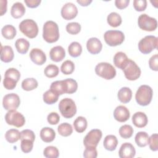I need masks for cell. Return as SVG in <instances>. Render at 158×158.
<instances>
[{
    "instance_id": "obj_9",
    "label": "cell",
    "mask_w": 158,
    "mask_h": 158,
    "mask_svg": "<svg viewBox=\"0 0 158 158\" xmlns=\"http://www.w3.org/2000/svg\"><path fill=\"white\" fill-rule=\"evenodd\" d=\"M5 120L8 125L20 128L24 125L25 118L24 116L15 110H9L5 115Z\"/></svg>"
},
{
    "instance_id": "obj_41",
    "label": "cell",
    "mask_w": 158,
    "mask_h": 158,
    "mask_svg": "<svg viewBox=\"0 0 158 158\" xmlns=\"http://www.w3.org/2000/svg\"><path fill=\"white\" fill-rule=\"evenodd\" d=\"M67 31L71 35H77L81 30V25L78 22H70L66 25Z\"/></svg>"
},
{
    "instance_id": "obj_3",
    "label": "cell",
    "mask_w": 158,
    "mask_h": 158,
    "mask_svg": "<svg viewBox=\"0 0 158 158\" xmlns=\"http://www.w3.org/2000/svg\"><path fill=\"white\" fill-rule=\"evenodd\" d=\"M59 109L62 115L66 118L73 117L77 112V106L75 102L68 98L62 99L59 102Z\"/></svg>"
},
{
    "instance_id": "obj_28",
    "label": "cell",
    "mask_w": 158,
    "mask_h": 158,
    "mask_svg": "<svg viewBox=\"0 0 158 158\" xmlns=\"http://www.w3.org/2000/svg\"><path fill=\"white\" fill-rule=\"evenodd\" d=\"M59 96V94L50 89L43 94V101L48 104H52L58 101Z\"/></svg>"
},
{
    "instance_id": "obj_45",
    "label": "cell",
    "mask_w": 158,
    "mask_h": 158,
    "mask_svg": "<svg viewBox=\"0 0 158 158\" xmlns=\"http://www.w3.org/2000/svg\"><path fill=\"white\" fill-rule=\"evenodd\" d=\"M20 140L22 139H30L34 142L35 139V135L34 132L31 130H23L20 132Z\"/></svg>"
},
{
    "instance_id": "obj_2",
    "label": "cell",
    "mask_w": 158,
    "mask_h": 158,
    "mask_svg": "<svg viewBox=\"0 0 158 158\" xmlns=\"http://www.w3.org/2000/svg\"><path fill=\"white\" fill-rule=\"evenodd\" d=\"M153 95L152 89L148 85H141L135 94L136 102L142 106H148L151 101Z\"/></svg>"
},
{
    "instance_id": "obj_54",
    "label": "cell",
    "mask_w": 158,
    "mask_h": 158,
    "mask_svg": "<svg viewBox=\"0 0 158 158\" xmlns=\"http://www.w3.org/2000/svg\"><path fill=\"white\" fill-rule=\"evenodd\" d=\"M77 2L82 6H88L92 2V0H77Z\"/></svg>"
},
{
    "instance_id": "obj_52",
    "label": "cell",
    "mask_w": 158,
    "mask_h": 158,
    "mask_svg": "<svg viewBox=\"0 0 158 158\" xmlns=\"http://www.w3.org/2000/svg\"><path fill=\"white\" fill-rule=\"evenodd\" d=\"M26 5L30 8L37 7L41 3V0H24Z\"/></svg>"
},
{
    "instance_id": "obj_43",
    "label": "cell",
    "mask_w": 158,
    "mask_h": 158,
    "mask_svg": "<svg viewBox=\"0 0 158 158\" xmlns=\"http://www.w3.org/2000/svg\"><path fill=\"white\" fill-rule=\"evenodd\" d=\"M4 77H10L18 81L20 78V73L15 68H9L5 72Z\"/></svg>"
},
{
    "instance_id": "obj_51",
    "label": "cell",
    "mask_w": 158,
    "mask_h": 158,
    "mask_svg": "<svg viewBox=\"0 0 158 158\" xmlns=\"http://www.w3.org/2000/svg\"><path fill=\"white\" fill-rule=\"evenodd\" d=\"M130 3V0H115V5L119 9L126 8Z\"/></svg>"
},
{
    "instance_id": "obj_27",
    "label": "cell",
    "mask_w": 158,
    "mask_h": 158,
    "mask_svg": "<svg viewBox=\"0 0 158 158\" xmlns=\"http://www.w3.org/2000/svg\"><path fill=\"white\" fill-rule=\"evenodd\" d=\"M17 51L22 54H26L30 47V43L25 38H19L15 43Z\"/></svg>"
},
{
    "instance_id": "obj_17",
    "label": "cell",
    "mask_w": 158,
    "mask_h": 158,
    "mask_svg": "<svg viewBox=\"0 0 158 158\" xmlns=\"http://www.w3.org/2000/svg\"><path fill=\"white\" fill-rule=\"evenodd\" d=\"M50 89L59 94V95L69 93V84L67 79L52 82L50 86Z\"/></svg>"
},
{
    "instance_id": "obj_29",
    "label": "cell",
    "mask_w": 158,
    "mask_h": 158,
    "mask_svg": "<svg viewBox=\"0 0 158 158\" xmlns=\"http://www.w3.org/2000/svg\"><path fill=\"white\" fill-rule=\"evenodd\" d=\"M73 125L77 132L83 133L86 129L87 120L84 117L79 116L74 120Z\"/></svg>"
},
{
    "instance_id": "obj_18",
    "label": "cell",
    "mask_w": 158,
    "mask_h": 158,
    "mask_svg": "<svg viewBox=\"0 0 158 158\" xmlns=\"http://www.w3.org/2000/svg\"><path fill=\"white\" fill-rule=\"evenodd\" d=\"M86 48L88 51L91 54H97L102 50V44L98 38L93 37L87 41Z\"/></svg>"
},
{
    "instance_id": "obj_53",
    "label": "cell",
    "mask_w": 158,
    "mask_h": 158,
    "mask_svg": "<svg viewBox=\"0 0 158 158\" xmlns=\"http://www.w3.org/2000/svg\"><path fill=\"white\" fill-rule=\"evenodd\" d=\"M1 15H3L7 11V1L1 0Z\"/></svg>"
},
{
    "instance_id": "obj_13",
    "label": "cell",
    "mask_w": 158,
    "mask_h": 158,
    "mask_svg": "<svg viewBox=\"0 0 158 158\" xmlns=\"http://www.w3.org/2000/svg\"><path fill=\"white\" fill-rule=\"evenodd\" d=\"M60 14L62 18L65 20H72L77 16L78 14V9L73 3L67 2L62 6Z\"/></svg>"
},
{
    "instance_id": "obj_23",
    "label": "cell",
    "mask_w": 158,
    "mask_h": 158,
    "mask_svg": "<svg viewBox=\"0 0 158 158\" xmlns=\"http://www.w3.org/2000/svg\"><path fill=\"white\" fill-rule=\"evenodd\" d=\"M56 137L54 130L49 127H44L40 131V138L45 143L52 142Z\"/></svg>"
},
{
    "instance_id": "obj_7",
    "label": "cell",
    "mask_w": 158,
    "mask_h": 158,
    "mask_svg": "<svg viewBox=\"0 0 158 158\" xmlns=\"http://www.w3.org/2000/svg\"><path fill=\"white\" fill-rule=\"evenodd\" d=\"M105 42L110 46H116L121 44L124 40L123 33L119 30H108L104 35Z\"/></svg>"
},
{
    "instance_id": "obj_32",
    "label": "cell",
    "mask_w": 158,
    "mask_h": 158,
    "mask_svg": "<svg viewBox=\"0 0 158 158\" xmlns=\"http://www.w3.org/2000/svg\"><path fill=\"white\" fill-rule=\"evenodd\" d=\"M1 33L4 38L7 40L13 39L17 33L15 28L12 25H6L1 29Z\"/></svg>"
},
{
    "instance_id": "obj_35",
    "label": "cell",
    "mask_w": 158,
    "mask_h": 158,
    "mask_svg": "<svg viewBox=\"0 0 158 158\" xmlns=\"http://www.w3.org/2000/svg\"><path fill=\"white\" fill-rule=\"evenodd\" d=\"M37 80L34 78H27L22 82V88L25 91H31L38 87Z\"/></svg>"
},
{
    "instance_id": "obj_37",
    "label": "cell",
    "mask_w": 158,
    "mask_h": 158,
    "mask_svg": "<svg viewBox=\"0 0 158 158\" xmlns=\"http://www.w3.org/2000/svg\"><path fill=\"white\" fill-rule=\"evenodd\" d=\"M133 131V127L130 125H123L119 128V134L124 139H128L131 137Z\"/></svg>"
},
{
    "instance_id": "obj_48",
    "label": "cell",
    "mask_w": 158,
    "mask_h": 158,
    "mask_svg": "<svg viewBox=\"0 0 158 158\" xmlns=\"http://www.w3.org/2000/svg\"><path fill=\"white\" fill-rule=\"evenodd\" d=\"M133 7L136 11H143L147 7V1L146 0H134Z\"/></svg>"
},
{
    "instance_id": "obj_26",
    "label": "cell",
    "mask_w": 158,
    "mask_h": 158,
    "mask_svg": "<svg viewBox=\"0 0 158 158\" xmlns=\"http://www.w3.org/2000/svg\"><path fill=\"white\" fill-rule=\"evenodd\" d=\"M118 144V140L115 136L112 135H107L103 141L104 148L109 151H113L117 148Z\"/></svg>"
},
{
    "instance_id": "obj_19",
    "label": "cell",
    "mask_w": 158,
    "mask_h": 158,
    "mask_svg": "<svg viewBox=\"0 0 158 158\" xmlns=\"http://www.w3.org/2000/svg\"><path fill=\"white\" fill-rule=\"evenodd\" d=\"M50 59L54 62H58L62 60L65 57V51L61 46H54L50 50Z\"/></svg>"
},
{
    "instance_id": "obj_16",
    "label": "cell",
    "mask_w": 158,
    "mask_h": 158,
    "mask_svg": "<svg viewBox=\"0 0 158 158\" xmlns=\"http://www.w3.org/2000/svg\"><path fill=\"white\" fill-rule=\"evenodd\" d=\"M135 154V149L131 143H124L121 145L118 151V155L120 158H133Z\"/></svg>"
},
{
    "instance_id": "obj_20",
    "label": "cell",
    "mask_w": 158,
    "mask_h": 158,
    "mask_svg": "<svg viewBox=\"0 0 158 158\" xmlns=\"http://www.w3.org/2000/svg\"><path fill=\"white\" fill-rule=\"evenodd\" d=\"M132 122L138 128H143L148 124L147 115L142 112H136L132 116Z\"/></svg>"
},
{
    "instance_id": "obj_1",
    "label": "cell",
    "mask_w": 158,
    "mask_h": 158,
    "mask_svg": "<svg viewBox=\"0 0 158 158\" xmlns=\"http://www.w3.org/2000/svg\"><path fill=\"white\" fill-rule=\"evenodd\" d=\"M43 38L49 43L56 42L59 40V27L56 22L49 20L44 23L43 28Z\"/></svg>"
},
{
    "instance_id": "obj_10",
    "label": "cell",
    "mask_w": 158,
    "mask_h": 158,
    "mask_svg": "<svg viewBox=\"0 0 158 158\" xmlns=\"http://www.w3.org/2000/svg\"><path fill=\"white\" fill-rule=\"evenodd\" d=\"M125 77L130 81L137 80L141 75V69L133 60L129 59L127 65L122 70Z\"/></svg>"
},
{
    "instance_id": "obj_50",
    "label": "cell",
    "mask_w": 158,
    "mask_h": 158,
    "mask_svg": "<svg viewBox=\"0 0 158 158\" xmlns=\"http://www.w3.org/2000/svg\"><path fill=\"white\" fill-rule=\"evenodd\" d=\"M149 65L151 70L154 71L158 70V55H153L149 60Z\"/></svg>"
},
{
    "instance_id": "obj_49",
    "label": "cell",
    "mask_w": 158,
    "mask_h": 158,
    "mask_svg": "<svg viewBox=\"0 0 158 158\" xmlns=\"http://www.w3.org/2000/svg\"><path fill=\"white\" fill-rule=\"evenodd\" d=\"M47 120L51 125H56L59 122L60 116L57 112H51L48 115Z\"/></svg>"
},
{
    "instance_id": "obj_12",
    "label": "cell",
    "mask_w": 158,
    "mask_h": 158,
    "mask_svg": "<svg viewBox=\"0 0 158 158\" xmlns=\"http://www.w3.org/2000/svg\"><path fill=\"white\" fill-rule=\"evenodd\" d=\"M20 104L19 96L15 93H9L5 95L2 99V106L7 110H16Z\"/></svg>"
},
{
    "instance_id": "obj_4",
    "label": "cell",
    "mask_w": 158,
    "mask_h": 158,
    "mask_svg": "<svg viewBox=\"0 0 158 158\" xmlns=\"http://www.w3.org/2000/svg\"><path fill=\"white\" fill-rule=\"evenodd\" d=\"M20 31L29 38H35L38 33V27L36 22L32 19L22 20L19 26Z\"/></svg>"
},
{
    "instance_id": "obj_38",
    "label": "cell",
    "mask_w": 158,
    "mask_h": 158,
    "mask_svg": "<svg viewBox=\"0 0 158 158\" xmlns=\"http://www.w3.org/2000/svg\"><path fill=\"white\" fill-rule=\"evenodd\" d=\"M75 70V64L74 63L70 60H67L64 61L60 67L61 72L65 75H70L72 74Z\"/></svg>"
},
{
    "instance_id": "obj_40",
    "label": "cell",
    "mask_w": 158,
    "mask_h": 158,
    "mask_svg": "<svg viewBox=\"0 0 158 158\" xmlns=\"http://www.w3.org/2000/svg\"><path fill=\"white\" fill-rule=\"evenodd\" d=\"M43 155L47 158H57L59 156V152L56 147L49 146L44 148Z\"/></svg>"
},
{
    "instance_id": "obj_14",
    "label": "cell",
    "mask_w": 158,
    "mask_h": 158,
    "mask_svg": "<svg viewBox=\"0 0 158 158\" xmlns=\"http://www.w3.org/2000/svg\"><path fill=\"white\" fill-rule=\"evenodd\" d=\"M30 57L31 61L36 65H41L46 61L45 53L39 48H33L30 52Z\"/></svg>"
},
{
    "instance_id": "obj_39",
    "label": "cell",
    "mask_w": 158,
    "mask_h": 158,
    "mask_svg": "<svg viewBox=\"0 0 158 158\" xmlns=\"http://www.w3.org/2000/svg\"><path fill=\"white\" fill-rule=\"evenodd\" d=\"M59 69L58 67L54 64H49L46 67L44 70V75L48 78H54L59 74Z\"/></svg>"
},
{
    "instance_id": "obj_22",
    "label": "cell",
    "mask_w": 158,
    "mask_h": 158,
    "mask_svg": "<svg viewBox=\"0 0 158 158\" xmlns=\"http://www.w3.org/2000/svg\"><path fill=\"white\" fill-rule=\"evenodd\" d=\"M14 57L13 49L10 46H1V60L6 63L11 62Z\"/></svg>"
},
{
    "instance_id": "obj_31",
    "label": "cell",
    "mask_w": 158,
    "mask_h": 158,
    "mask_svg": "<svg viewBox=\"0 0 158 158\" xmlns=\"http://www.w3.org/2000/svg\"><path fill=\"white\" fill-rule=\"evenodd\" d=\"M149 135L145 131H139L136 133L135 140L136 144L141 148L145 147L148 144Z\"/></svg>"
},
{
    "instance_id": "obj_25",
    "label": "cell",
    "mask_w": 158,
    "mask_h": 158,
    "mask_svg": "<svg viewBox=\"0 0 158 158\" xmlns=\"http://www.w3.org/2000/svg\"><path fill=\"white\" fill-rule=\"evenodd\" d=\"M117 97L121 102L128 103L132 98V91L128 87H122L118 91Z\"/></svg>"
},
{
    "instance_id": "obj_34",
    "label": "cell",
    "mask_w": 158,
    "mask_h": 158,
    "mask_svg": "<svg viewBox=\"0 0 158 158\" xmlns=\"http://www.w3.org/2000/svg\"><path fill=\"white\" fill-rule=\"evenodd\" d=\"M5 138L10 143H14L20 139V132L17 129H10L5 133Z\"/></svg>"
},
{
    "instance_id": "obj_11",
    "label": "cell",
    "mask_w": 158,
    "mask_h": 158,
    "mask_svg": "<svg viewBox=\"0 0 158 158\" xmlns=\"http://www.w3.org/2000/svg\"><path fill=\"white\" fill-rule=\"evenodd\" d=\"M102 131L99 129H93L89 131L83 139L85 147H95L98 146L102 138Z\"/></svg>"
},
{
    "instance_id": "obj_24",
    "label": "cell",
    "mask_w": 158,
    "mask_h": 158,
    "mask_svg": "<svg viewBox=\"0 0 158 158\" xmlns=\"http://www.w3.org/2000/svg\"><path fill=\"white\" fill-rule=\"evenodd\" d=\"M25 12V8L23 4L20 2H16L13 4L10 9V14L14 19L22 17Z\"/></svg>"
},
{
    "instance_id": "obj_8",
    "label": "cell",
    "mask_w": 158,
    "mask_h": 158,
    "mask_svg": "<svg viewBox=\"0 0 158 158\" xmlns=\"http://www.w3.org/2000/svg\"><path fill=\"white\" fill-rule=\"evenodd\" d=\"M138 24L141 30L147 31H154L157 27V20L149 17L146 14H143L139 16Z\"/></svg>"
},
{
    "instance_id": "obj_30",
    "label": "cell",
    "mask_w": 158,
    "mask_h": 158,
    "mask_svg": "<svg viewBox=\"0 0 158 158\" xmlns=\"http://www.w3.org/2000/svg\"><path fill=\"white\" fill-rule=\"evenodd\" d=\"M107 21L110 26L112 27H117L121 25L122 20L121 16L118 13L112 12L108 15Z\"/></svg>"
},
{
    "instance_id": "obj_6",
    "label": "cell",
    "mask_w": 158,
    "mask_h": 158,
    "mask_svg": "<svg viewBox=\"0 0 158 158\" xmlns=\"http://www.w3.org/2000/svg\"><path fill=\"white\" fill-rule=\"evenodd\" d=\"M157 48V38L148 35L142 38L138 43V49L141 52L147 54Z\"/></svg>"
},
{
    "instance_id": "obj_47",
    "label": "cell",
    "mask_w": 158,
    "mask_h": 158,
    "mask_svg": "<svg viewBox=\"0 0 158 158\" xmlns=\"http://www.w3.org/2000/svg\"><path fill=\"white\" fill-rule=\"evenodd\" d=\"M98 152L95 147H86L83 152V157L85 158H96Z\"/></svg>"
},
{
    "instance_id": "obj_5",
    "label": "cell",
    "mask_w": 158,
    "mask_h": 158,
    "mask_svg": "<svg viewBox=\"0 0 158 158\" xmlns=\"http://www.w3.org/2000/svg\"><path fill=\"white\" fill-rule=\"evenodd\" d=\"M95 72L97 75L106 80H111L116 75V70L108 62H100L95 67Z\"/></svg>"
},
{
    "instance_id": "obj_15",
    "label": "cell",
    "mask_w": 158,
    "mask_h": 158,
    "mask_svg": "<svg viewBox=\"0 0 158 158\" xmlns=\"http://www.w3.org/2000/svg\"><path fill=\"white\" fill-rule=\"evenodd\" d=\"M114 117L117 121L125 122L127 121L130 117V111L125 106H118L114 111Z\"/></svg>"
},
{
    "instance_id": "obj_42",
    "label": "cell",
    "mask_w": 158,
    "mask_h": 158,
    "mask_svg": "<svg viewBox=\"0 0 158 158\" xmlns=\"http://www.w3.org/2000/svg\"><path fill=\"white\" fill-rule=\"evenodd\" d=\"M20 148L22 152L28 153L31 151L33 148V141L30 139H22L21 140Z\"/></svg>"
},
{
    "instance_id": "obj_46",
    "label": "cell",
    "mask_w": 158,
    "mask_h": 158,
    "mask_svg": "<svg viewBox=\"0 0 158 158\" xmlns=\"http://www.w3.org/2000/svg\"><path fill=\"white\" fill-rule=\"evenodd\" d=\"M17 81L15 80L12 79L10 77H4L3 80V85L6 89L9 90L14 89L17 85Z\"/></svg>"
},
{
    "instance_id": "obj_36",
    "label": "cell",
    "mask_w": 158,
    "mask_h": 158,
    "mask_svg": "<svg viewBox=\"0 0 158 158\" xmlns=\"http://www.w3.org/2000/svg\"><path fill=\"white\" fill-rule=\"evenodd\" d=\"M57 131L59 134L62 136H69L72 135L73 128L70 124L68 123H62L57 127Z\"/></svg>"
},
{
    "instance_id": "obj_21",
    "label": "cell",
    "mask_w": 158,
    "mask_h": 158,
    "mask_svg": "<svg viewBox=\"0 0 158 158\" xmlns=\"http://www.w3.org/2000/svg\"><path fill=\"white\" fill-rule=\"evenodd\" d=\"M128 60L129 59L128 58L126 54L121 51L117 52L115 54L113 59V62L115 67L122 70H123L124 67L127 65Z\"/></svg>"
},
{
    "instance_id": "obj_44",
    "label": "cell",
    "mask_w": 158,
    "mask_h": 158,
    "mask_svg": "<svg viewBox=\"0 0 158 158\" xmlns=\"http://www.w3.org/2000/svg\"><path fill=\"white\" fill-rule=\"evenodd\" d=\"M158 135L157 133L152 134L148 139V144L151 150L157 151L158 150Z\"/></svg>"
},
{
    "instance_id": "obj_33",
    "label": "cell",
    "mask_w": 158,
    "mask_h": 158,
    "mask_svg": "<svg viewBox=\"0 0 158 158\" xmlns=\"http://www.w3.org/2000/svg\"><path fill=\"white\" fill-rule=\"evenodd\" d=\"M68 52L70 56H71L72 57H78L81 54L82 47L79 43L77 41H73L69 44L68 47Z\"/></svg>"
}]
</instances>
